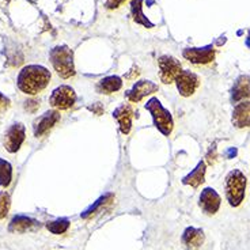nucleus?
I'll list each match as a JSON object with an SVG mask.
<instances>
[{
    "mask_svg": "<svg viewBox=\"0 0 250 250\" xmlns=\"http://www.w3.org/2000/svg\"><path fill=\"white\" fill-rule=\"evenodd\" d=\"M52 75L49 69L44 65L30 64L19 71L17 78V86L22 93L29 95H37L48 87Z\"/></svg>",
    "mask_w": 250,
    "mask_h": 250,
    "instance_id": "obj_1",
    "label": "nucleus"
},
{
    "mask_svg": "<svg viewBox=\"0 0 250 250\" xmlns=\"http://www.w3.org/2000/svg\"><path fill=\"white\" fill-rule=\"evenodd\" d=\"M248 178L241 170L234 169L226 175L225 190L226 199L231 207H239L245 200L246 196Z\"/></svg>",
    "mask_w": 250,
    "mask_h": 250,
    "instance_id": "obj_2",
    "label": "nucleus"
},
{
    "mask_svg": "<svg viewBox=\"0 0 250 250\" xmlns=\"http://www.w3.org/2000/svg\"><path fill=\"white\" fill-rule=\"evenodd\" d=\"M49 59L57 75L62 79H69L76 74L74 52L67 45H57L50 49Z\"/></svg>",
    "mask_w": 250,
    "mask_h": 250,
    "instance_id": "obj_3",
    "label": "nucleus"
},
{
    "mask_svg": "<svg viewBox=\"0 0 250 250\" xmlns=\"http://www.w3.org/2000/svg\"><path fill=\"white\" fill-rule=\"evenodd\" d=\"M146 109L150 112L154 125L156 129L163 133L165 136H169L173 128H174V123H173V117L167 109H165L161 101L158 98H151L147 104H146Z\"/></svg>",
    "mask_w": 250,
    "mask_h": 250,
    "instance_id": "obj_4",
    "label": "nucleus"
},
{
    "mask_svg": "<svg viewBox=\"0 0 250 250\" xmlns=\"http://www.w3.org/2000/svg\"><path fill=\"white\" fill-rule=\"evenodd\" d=\"M76 94L74 88L67 84L55 88L50 94L49 104L57 110H68L75 105Z\"/></svg>",
    "mask_w": 250,
    "mask_h": 250,
    "instance_id": "obj_5",
    "label": "nucleus"
},
{
    "mask_svg": "<svg viewBox=\"0 0 250 250\" xmlns=\"http://www.w3.org/2000/svg\"><path fill=\"white\" fill-rule=\"evenodd\" d=\"M158 64H159V76L161 81L166 84H170L175 81V78L181 72V62H178L175 57L165 55L158 59Z\"/></svg>",
    "mask_w": 250,
    "mask_h": 250,
    "instance_id": "obj_6",
    "label": "nucleus"
},
{
    "mask_svg": "<svg viewBox=\"0 0 250 250\" xmlns=\"http://www.w3.org/2000/svg\"><path fill=\"white\" fill-rule=\"evenodd\" d=\"M182 56L192 64L206 65L215 60V49L212 45H207L204 48H187L182 52Z\"/></svg>",
    "mask_w": 250,
    "mask_h": 250,
    "instance_id": "obj_7",
    "label": "nucleus"
},
{
    "mask_svg": "<svg viewBox=\"0 0 250 250\" xmlns=\"http://www.w3.org/2000/svg\"><path fill=\"white\" fill-rule=\"evenodd\" d=\"M26 138V129L25 125L21 124V123H17V124H13L8 131L6 132L4 135V148H6L8 152H17L21 148V146L23 144Z\"/></svg>",
    "mask_w": 250,
    "mask_h": 250,
    "instance_id": "obj_8",
    "label": "nucleus"
},
{
    "mask_svg": "<svg viewBox=\"0 0 250 250\" xmlns=\"http://www.w3.org/2000/svg\"><path fill=\"white\" fill-rule=\"evenodd\" d=\"M175 83H177L178 93L181 94L182 97H190L196 93V90L200 86V79L190 71H181L175 78Z\"/></svg>",
    "mask_w": 250,
    "mask_h": 250,
    "instance_id": "obj_9",
    "label": "nucleus"
},
{
    "mask_svg": "<svg viewBox=\"0 0 250 250\" xmlns=\"http://www.w3.org/2000/svg\"><path fill=\"white\" fill-rule=\"evenodd\" d=\"M220 204H222V199L213 188H206L201 190L199 206L206 215H209V216L215 215L219 211Z\"/></svg>",
    "mask_w": 250,
    "mask_h": 250,
    "instance_id": "obj_10",
    "label": "nucleus"
},
{
    "mask_svg": "<svg viewBox=\"0 0 250 250\" xmlns=\"http://www.w3.org/2000/svg\"><path fill=\"white\" fill-rule=\"evenodd\" d=\"M60 121V113L57 110H49L44 113L40 119L34 121V136L36 138H42L48 132Z\"/></svg>",
    "mask_w": 250,
    "mask_h": 250,
    "instance_id": "obj_11",
    "label": "nucleus"
},
{
    "mask_svg": "<svg viewBox=\"0 0 250 250\" xmlns=\"http://www.w3.org/2000/svg\"><path fill=\"white\" fill-rule=\"evenodd\" d=\"M158 91V84L151 81H139L133 84V87L126 91V98L133 104H138L144 97L151 95Z\"/></svg>",
    "mask_w": 250,
    "mask_h": 250,
    "instance_id": "obj_12",
    "label": "nucleus"
},
{
    "mask_svg": "<svg viewBox=\"0 0 250 250\" xmlns=\"http://www.w3.org/2000/svg\"><path fill=\"white\" fill-rule=\"evenodd\" d=\"M181 242L187 250H199L204 244V231L196 227H187L182 232Z\"/></svg>",
    "mask_w": 250,
    "mask_h": 250,
    "instance_id": "obj_13",
    "label": "nucleus"
},
{
    "mask_svg": "<svg viewBox=\"0 0 250 250\" xmlns=\"http://www.w3.org/2000/svg\"><path fill=\"white\" fill-rule=\"evenodd\" d=\"M250 100V78L248 75L238 76L231 87V102L239 104L241 101Z\"/></svg>",
    "mask_w": 250,
    "mask_h": 250,
    "instance_id": "obj_14",
    "label": "nucleus"
},
{
    "mask_svg": "<svg viewBox=\"0 0 250 250\" xmlns=\"http://www.w3.org/2000/svg\"><path fill=\"white\" fill-rule=\"evenodd\" d=\"M232 125L237 128H249L250 126V101H242L237 104L232 110Z\"/></svg>",
    "mask_w": 250,
    "mask_h": 250,
    "instance_id": "obj_15",
    "label": "nucleus"
},
{
    "mask_svg": "<svg viewBox=\"0 0 250 250\" xmlns=\"http://www.w3.org/2000/svg\"><path fill=\"white\" fill-rule=\"evenodd\" d=\"M113 117L119 121L120 131L123 132L124 135H128L131 132L132 117H133V112H132L131 106L123 105V106L117 107L113 113Z\"/></svg>",
    "mask_w": 250,
    "mask_h": 250,
    "instance_id": "obj_16",
    "label": "nucleus"
},
{
    "mask_svg": "<svg viewBox=\"0 0 250 250\" xmlns=\"http://www.w3.org/2000/svg\"><path fill=\"white\" fill-rule=\"evenodd\" d=\"M38 225L37 220H34L30 216H26V215H17L14 216L13 220L10 222L8 226V231L10 232H26L34 229Z\"/></svg>",
    "mask_w": 250,
    "mask_h": 250,
    "instance_id": "obj_17",
    "label": "nucleus"
},
{
    "mask_svg": "<svg viewBox=\"0 0 250 250\" xmlns=\"http://www.w3.org/2000/svg\"><path fill=\"white\" fill-rule=\"evenodd\" d=\"M204 178H206V163L200 161L187 177L182 178V184L190 185L192 188H199L204 182Z\"/></svg>",
    "mask_w": 250,
    "mask_h": 250,
    "instance_id": "obj_18",
    "label": "nucleus"
},
{
    "mask_svg": "<svg viewBox=\"0 0 250 250\" xmlns=\"http://www.w3.org/2000/svg\"><path fill=\"white\" fill-rule=\"evenodd\" d=\"M123 87V81L120 76L112 75L106 76L104 79H101L98 83H97V91L100 94H113L116 91H119L120 88Z\"/></svg>",
    "mask_w": 250,
    "mask_h": 250,
    "instance_id": "obj_19",
    "label": "nucleus"
},
{
    "mask_svg": "<svg viewBox=\"0 0 250 250\" xmlns=\"http://www.w3.org/2000/svg\"><path fill=\"white\" fill-rule=\"evenodd\" d=\"M143 1L144 0H132L131 1V14L133 21L139 25L144 26L147 29L154 27V23L148 21V18L143 14Z\"/></svg>",
    "mask_w": 250,
    "mask_h": 250,
    "instance_id": "obj_20",
    "label": "nucleus"
},
{
    "mask_svg": "<svg viewBox=\"0 0 250 250\" xmlns=\"http://www.w3.org/2000/svg\"><path fill=\"white\" fill-rule=\"evenodd\" d=\"M113 199H114V197H113L112 193H106V194H104V196H101L100 199L95 201L94 204H91V206L88 207L84 212H82L81 216L83 219H87L90 218V216H93V215H95L97 212H100L104 207L109 206V204L113 201Z\"/></svg>",
    "mask_w": 250,
    "mask_h": 250,
    "instance_id": "obj_21",
    "label": "nucleus"
},
{
    "mask_svg": "<svg viewBox=\"0 0 250 250\" xmlns=\"http://www.w3.org/2000/svg\"><path fill=\"white\" fill-rule=\"evenodd\" d=\"M13 181V166L0 158V187L7 188Z\"/></svg>",
    "mask_w": 250,
    "mask_h": 250,
    "instance_id": "obj_22",
    "label": "nucleus"
},
{
    "mask_svg": "<svg viewBox=\"0 0 250 250\" xmlns=\"http://www.w3.org/2000/svg\"><path fill=\"white\" fill-rule=\"evenodd\" d=\"M69 220L67 218H59L56 220H52V222H48L46 223V229L48 231L55 234V235H60V234H64L69 229Z\"/></svg>",
    "mask_w": 250,
    "mask_h": 250,
    "instance_id": "obj_23",
    "label": "nucleus"
},
{
    "mask_svg": "<svg viewBox=\"0 0 250 250\" xmlns=\"http://www.w3.org/2000/svg\"><path fill=\"white\" fill-rule=\"evenodd\" d=\"M11 207V199L7 192H0V220L7 216Z\"/></svg>",
    "mask_w": 250,
    "mask_h": 250,
    "instance_id": "obj_24",
    "label": "nucleus"
},
{
    "mask_svg": "<svg viewBox=\"0 0 250 250\" xmlns=\"http://www.w3.org/2000/svg\"><path fill=\"white\" fill-rule=\"evenodd\" d=\"M216 143L213 144V146H211V148H209V151H208V154H207V161H208V163L209 165H213L215 163V161H216Z\"/></svg>",
    "mask_w": 250,
    "mask_h": 250,
    "instance_id": "obj_25",
    "label": "nucleus"
},
{
    "mask_svg": "<svg viewBox=\"0 0 250 250\" xmlns=\"http://www.w3.org/2000/svg\"><path fill=\"white\" fill-rule=\"evenodd\" d=\"M11 105V101L7 98L4 94L0 93V113H3L4 110H7Z\"/></svg>",
    "mask_w": 250,
    "mask_h": 250,
    "instance_id": "obj_26",
    "label": "nucleus"
},
{
    "mask_svg": "<svg viewBox=\"0 0 250 250\" xmlns=\"http://www.w3.org/2000/svg\"><path fill=\"white\" fill-rule=\"evenodd\" d=\"M126 0H106V3H105V6H106L107 10H116V8H119L121 4H124Z\"/></svg>",
    "mask_w": 250,
    "mask_h": 250,
    "instance_id": "obj_27",
    "label": "nucleus"
},
{
    "mask_svg": "<svg viewBox=\"0 0 250 250\" xmlns=\"http://www.w3.org/2000/svg\"><path fill=\"white\" fill-rule=\"evenodd\" d=\"M40 106L38 105V102L37 101H29V102H26V110H29V112H36V109Z\"/></svg>",
    "mask_w": 250,
    "mask_h": 250,
    "instance_id": "obj_28",
    "label": "nucleus"
},
{
    "mask_svg": "<svg viewBox=\"0 0 250 250\" xmlns=\"http://www.w3.org/2000/svg\"><path fill=\"white\" fill-rule=\"evenodd\" d=\"M88 109H90V110H93V112H95L97 114H101V113H102V107H101L100 104H97L95 106H90Z\"/></svg>",
    "mask_w": 250,
    "mask_h": 250,
    "instance_id": "obj_29",
    "label": "nucleus"
},
{
    "mask_svg": "<svg viewBox=\"0 0 250 250\" xmlns=\"http://www.w3.org/2000/svg\"><path fill=\"white\" fill-rule=\"evenodd\" d=\"M235 155H237V150H235V148H230V150L227 151V158H229V159H231V158H234Z\"/></svg>",
    "mask_w": 250,
    "mask_h": 250,
    "instance_id": "obj_30",
    "label": "nucleus"
},
{
    "mask_svg": "<svg viewBox=\"0 0 250 250\" xmlns=\"http://www.w3.org/2000/svg\"><path fill=\"white\" fill-rule=\"evenodd\" d=\"M246 46L250 48V33H249V36H248V38H246Z\"/></svg>",
    "mask_w": 250,
    "mask_h": 250,
    "instance_id": "obj_31",
    "label": "nucleus"
},
{
    "mask_svg": "<svg viewBox=\"0 0 250 250\" xmlns=\"http://www.w3.org/2000/svg\"><path fill=\"white\" fill-rule=\"evenodd\" d=\"M6 1H10V0H6Z\"/></svg>",
    "mask_w": 250,
    "mask_h": 250,
    "instance_id": "obj_32",
    "label": "nucleus"
}]
</instances>
